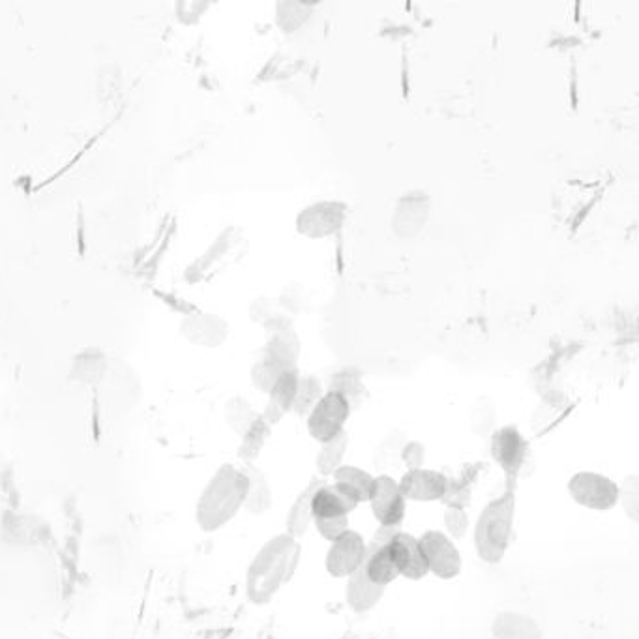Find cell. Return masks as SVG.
<instances>
[{
  "label": "cell",
  "mask_w": 639,
  "mask_h": 639,
  "mask_svg": "<svg viewBox=\"0 0 639 639\" xmlns=\"http://www.w3.org/2000/svg\"><path fill=\"white\" fill-rule=\"evenodd\" d=\"M100 385L104 387L109 398H115L119 403H126L128 400H135L139 392V377L128 362L111 360L109 372Z\"/></svg>",
  "instance_id": "obj_23"
},
{
  "label": "cell",
  "mask_w": 639,
  "mask_h": 639,
  "mask_svg": "<svg viewBox=\"0 0 639 639\" xmlns=\"http://www.w3.org/2000/svg\"><path fill=\"white\" fill-rule=\"evenodd\" d=\"M186 6H190L188 12H179L180 21L184 23H194L195 19H199V15L209 8L207 2H186Z\"/></svg>",
  "instance_id": "obj_42"
},
{
  "label": "cell",
  "mask_w": 639,
  "mask_h": 639,
  "mask_svg": "<svg viewBox=\"0 0 639 639\" xmlns=\"http://www.w3.org/2000/svg\"><path fill=\"white\" fill-rule=\"evenodd\" d=\"M248 478L244 471L223 463L201 491L195 505V523L203 533H216L237 518L244 508Z\"/></svg>",
  "instance_id": "obj_2"
},
{
  "label": "cell",
  "mask_w": 639,
  "mask_h": 639,
  "mask_svg": "<svg viewBox=\"0 0 639 639\" xmlns=\"http://www.w3.org/2000/svg\"><path fill=\"white\" fill-rule=\"evenodd\" d=\"M300 351L302 345L295 328H283L270 334L267 345L261 351V357L276 362L283 370H297Z\"/></svg>",
  "instance_id": "obj_22"
},
{
  "label": "cell",
  "mask_w": 639,
  "mask_h": 639,
  "mask_svg": "<svg viewBox=\"0 0 639 639\" xmlns=\"http://www.w3.org/2000/svg\"><path fill=\"white\" fill-rule=\"evenodd\" d=\"M568 493L576 505L606 512L619 505V486L610 476L581 471L568 480Z\"/></svg>",
  "instance_id": "obj_4"
},
{
  "label": "cell",
  "mask_w": 639,
  "mask_h": 639,
  "mask_svg": "<svg viewBox=\"0 0 639 639\" xmlns=\"http://www.w3.org/2000/svg\"><path fill=\"white\" fill-rule=\"evenodd\" d=\"M351 411V405L343 396L327 390L306 417L308 433L317 443H327L345 431Z\"/></svg>",
  "instance_id": "obj_5"
},
{
  "label": "cell",
  "mask_w": 639,
  "mask_h": 639,
  "mask_svg": "<svg viewBox=\"0 0 639 639\" xmlns=\"http://www.w3.org/2000/svg\"><path fill=\"white\" fill-rule=\"evenodd\" d=\"M476 476H478V467L469 465L461 471L458 478H452V480L448 478V488L441 503L446 505V508H467L473 499Z\"/></svg>",
  "instance_id": "obj_29"
},
{
  "label": "cell",
  "mask_w": 639,
  "mask_h": 639,
  "mask_svg": "<svg viewBox=\"0 0 639 639\" xmlns=\"http://www.w3.org/2000/svg\"><path fill=\"white\" fill-rule=\"evenodd\" d=\"M323 385L317 377L313 375H300L298 379L297 396L293 402L291 413H295L297 417H308L310 411L315 407V403L321 400L323 396Z\"/></svg>",
  "instance_id": "obj_33"
},
{
  "label": "cell",
  "mask_w": 639,
  "mask_h": 639,
  "mask_svg": "<svg viewBox=\"0 0 639 639\" xmlns=\"http://www.w3.org/2000/svg\"><path fill=\"white\" fill-rule=\"evenodd\" d=\"M514 516L516 488L510 486L482 508L476 520L475 548L484 563L497 565L505 559L514 531Z\"/></svg>",
  "instance_id": "obj_3"
},
{
  "label": "cell",
  "mask_w": 639,
  "mask_h": 639,
  "mask_svg": "<svg viewBox=\"0 0 639 639\" xmlns=\"http://www.w3.org/2000/svg\"><path fill=\"white\" fill-rule=\"evenodd\" d=\"M325 484V480L321 476H313L312 480L304 486V490L298 493L293 501V505L287 512V521H285V535L300 540L302 536L308 533L310 525L313 523L312 516V497L315 490Z\"/></svg>",
  "instance_id": "obj_20"
},
{
  "label": "cell",
  "mask_w": 639,
  "mask_h": 639,
  "mask_svg": "<svg viewBox=\"0 0 639 639\" xmlns=\"http://www.w3.org/2000/svg\"><path fill=\"white\" fill-rule=\"evenodd\" d=\"M334 482L338 488L349 493L358 503H370L375 493V476L366 469L355 465H342L334 475Z\"/></svg>",
  "instance_id": "obj_26"
},
{
  "label": "cell",
  "mask_w": 639,
  "mask_h": 639,
  "mask_svg": "<svg viewBox=\"0 0 639 639\" xmlns=\"http://www.w3.org/2000/svg\"><path fill=\"white\" fill-rule=\"evenodd\" d=\"M495 405L491 402L490 398H478L473 403V411H471V422H473V430L478 435H488L493 433V426H495Z\"/></svg>",
  "instance_id": "obj_37"
},
{
  "label": "cell",
  "mask_w": 639,
  "mask_h": 639,
  "mask_svg": "<svg viewBox=\"0 0 639 639\" xmlns=\"http://www.w3.org/2000/svg\"><path fill=\"white\" fill-rule=\"evenodd\" d=\"M283 372L285 370H283L282 366H278L276 362H272L268 358L259 357L255 360L252 372H250L253 387L257 388L259 392H263V394H268L270 388L274 387V383L278 381V377Z\"/></svg>",
  "instance_id": "obj_35"
},
{
  "label": "cell",
  "mask_w": 639,
  "mask_h": 639,
  "mask_svg": "<svg viewBox=\"0 0 639 639\" xmlns=\"http://www.w3.org/2000/svg\"><path fill=\"white\" fill-rule=\"evenodd\" d=\"M244 471V475L248 478V490H246V499H244V510L250 512L253 516H261L267 514L272 508L274 497H272V488L268 482L267 475L255 465H242L240 467Z\"/></svg>",
  "instance_id": "obj_24"
},
{
  "label": "cell",
  "mask_w": 639,
  "mask_h": 639,
  "mask_svg": "<svg viewBox=\"0 0 639 639\" xmlns=\"http://www.w3.org/2000/svg\"><path fill=\"white\" fill-rule=\"evenodd\" d=\"M328 392H336V394L343 396L351 405V409H353L362 400V396L366 392L364 381H362V373L355 370V368L338 370L330 377Z\"/></svg>",
  "instance_id": "obj_30"
},
{
  "label": "cell",
  "mask_w": 639,
  "mask_h": 639,
  "mask_svg": "<svg viewBox=\"0 0 639 639\" xmlns=\"http://www.w3.org/2000/svg\"><path fill=\"white\" fill-rule=\"evenodd\" d=\"M431 197L424 190H411L403 194L392 212V233L402 240L417 238L430 220Z\"/></svg>",
  "instance_id": "obj_9"
},
{
  "label": "cell",
  "mask_w": 639,
  "mask_h": 639,
  "mask_svg": "<svg viewBox=\"0 0 639 639\" xmlns=\"http://www.w3.org/2000/svg\"><path fill=\"white\" fill-rule=\"evenodd\" d=\"M383 596H385V589L377 587L375 583L368 580L364 576L362 568H358L347 578L345 600L351 610L357 611V613L373 610L381 602Z\"/></svg>",
  "instance_id": "obj_25"
},
{
  "label": "cell",
  "mask_w": 639,
  "mask_h": 639,
  "mask_svg": "<svg viewBox=\"0 0 639 639\" xmlns=\"http://www.w3.org/2000/svg\"><path fill=\"white\" fill-rule=\"evenodd\" d=\"M111 358L102 347H83L70 362V379L83 385H100L109 372Z\"/></svg>",
  "instance_id": "obj_19"
},
{
  "label": "cell",
  "mask_w": 639,
  "mask_h": 639,
  "mask_svg": "<svg viewBox=\"0 0 639 639\" xmlns=\"http://www.w3.org/2000/svg\"><path fill=\"white\" fill-rule=\"evenodd\" d=\"M347 446H349V435L347 431H342L340 435H336L334 439H330L327 443H321V448L317 452L315 458V467L321 478L332 476L343 465V458L347 454Z\"/></svg>",
  "instance_id": "obj_28"
},
{
  "label": "cell",
  "mask_w": 639,
  "mask_h": 639,
  "mask_svg": "<svg viewBox=\"0 0 639 639\" xmlns=\"http://www.w3.org/2000/svg\"><path fill=\"white\" fill-rule=\"evenodd\" d=\"M617 486H619V505L623 506L630 520L639 523V476L636 473H630Z\"/></svg>",
  "instance_id": "obj_36"
},
{
  "label": "cell",
  "mask_w": 639,
  "mask_h": 639,
  "mask_svg": "<svg viewBox=\"0 0 639 639\" xmlns=\"http://www.w3.org/2000/svg\"><path fill=\"white\" fill-rule=\"evenodd\" d=\"M300 557V540L285 533L265 542L246 572V596L250 602L257 606L268 604L295 576Z\"/></svg>",
  "instance_id": "obj_1"
},
{
  "label": "cell",
  "mask_w": 639,
  "mask_h": 639,
  "mask_svg": "<svg viewBox=\"0 0 639 639\" xmlns=\"http://www.w3.org/2000/svg\"><path fill=\"white\" fill-rule=\"evenodd\" d=\"M373 518L379 521V527H398L402 529L407 501L403 499L398 480L392 476H375V493L372 501Z\"/></svg>",
  "instance_id": "obj_12"
},
{
  "label": "cell",
  "mask_w": 639,
  "mask_h": 639,
  "mask_svg": "<svg viewBox=\"0 0 639 639\" xmlns=\"http://www.w3.org/2000/svg\"><path fill=\"white\" fill-rule=\"evenodd\" d=\"M418 544L424 553L428 572L439 580H454L461 574L463 557L456 548L454 540L443 531H426L418 538Z\"/></svg>",
  "instance_id": "obj_7"
},
{
  "label": "cell",
  "mask_w": 639,
  "mask_h": 639,
  "mask_svg": "<svg viewBox=\"0 0 639 639\" xmlns=\"http://www.w3.org/2000/svg\"><path fill=\"white\" fill-rule=\"evenodd\" d=\"M298 379L300 373L297 370H285L274 383V387L268 392V403L265 411L261 413V418L267 422L268 426L280 424L287 413H291L293 402L297 396Z\"/></svg>",
  "instance_id": "obj_17"
},
{
  "label": "cell",
  "mask_w": 639,
  "mask_h": 639,
  "mask_svg": "<svg viewBox=\"0 0 639 639\" xmlns=\"http://www.w3.org/2000/svg\"><path fill=\"white\" fill-rule=\"evenodd\" d=\"M360 503L336 484H321L312 497L313 520L343 518L357 510Z\"/></svg>",
  "instance_id": "obj_18"
},
{
  "label": "cell",
  "mask_w": 639,
  "mask_h": 639,
  "mask_svg": "<svg viewBox=\"0 0 639 639\" xmlns=\"http://www.w3.org/2000/svg\"><path fill=\"white\" fill-rule=\"evenodd\" d=\"M312 14V6L298 2H280L276 4V23L283 32H295L300 29Z\"/></svg>",
  "instance_id": "obj_34"
},
{
  "label": "cell",
  "mask_w": 639,
  "mask_h": 639,
  "mask_svg": "<svg viewBox=\"0 0 639 639\" xmlns=\"http://www.w3.org/2000/svg\"><path fill=\"white\" fill-rule=\"evenodd\" d=\"M402 461L409 467V471L424 469L426 461V446L420 441H407L402 448Z\"/></svg>",
  "instance_id": "obj_41"
},
{
  "label": "cell",
  "mask_w": 639,
  "mask_h": 639,
  "mask_svg": "<svg viewBox=\"0 0 639 639\" xmlns=\"http://www.w3.org/2000/svg\"><path fill=\"white\" fill-rule=\"evenodd\" d=\"M223 417H225V422H227V426L231 428V431H235L237 435L242 437L246 431L252 428L253 422L261 417V413H257L253 409L252 403L248 402V400L235 396V398H231L229 402L225 403Z\"/></svg>",
  "instance_id": "obj_32"
},
{
  "label": "cell",
  "mask_w": 639,
  "mask_h": 639,
  "mask_svg": "<svg viewBox=\"0 0 639 639\" xmlns=\"http://www.w3.org/2000/svg\"><path fill=\"white\" fill-rule=\"evenodd\" d=\"M248 313H250V319L253 323L265 328L268 334H274L283 328L293 327V317L283 310L278 298H253Z\"/></svg>",
  "instance_id": "obj_27"
},
{
  "label": "cell",
  "mask_w": 639,
  "mask_h": 639,
  "mask_svg": "<svg viewBox=\"0 0 639 639\" xmlns=\"http://www.w3.org/2000/svg\"><path fill=\"white\" fill-rule=\"evenodd\" d=\"M445 535L452 540H461L469 531V516L465 508H446L445 516Z\"/></svg>",
  "instance_id": "obj_38"
},
{
  "label": "cell",
  "mask_w": 639,
  "mask_h": 639,
  "mask_svg": "<svg viewBox=\"0 0 639 639\" xmlns=\"http://www.w3.org/2000/svg\"><path fill=\"white\" fill-rule=\"evenodd\" d=\"M493 639H544V632L533 617L518 611H501L491 623Z\"/></svg>",
  "instance_id": "obj_21"
},
{
  "label": "cell",
  "mask_w": 639,
  "mask_h": 639,
  "mask_svg": "<svg viewBox=\"0 0 639 639\" xmlns=\"http://www.w3.org/2000/svg\"><path fill=\"white\" fill-rule=\"evenodd\" d=\"M388 551H390V559L396 566L400 578L418 581L430 574L426 559H424V553H422L418 538H415V536L398 531L394 538L390 540Z\"/></svg>",
  "instance_id": "obj_14"
},
{
  "label": "cell",
  "mask_w": 639,
  "mask_h": 639,
  "mask_svg": "<svg viewBox=\"0 0 639 639\" xmlns=\"http://www.w3.org/2000/svg\"><path fill=\"white\" fill-rule=\"evenodd\" d=\"M398 531H402V529L379 527L370 540V544H366V557L360 566L364 576L375 583L377 587H383V589H387L390 583H394L400 578L396 566L390 559V551H388V544Z\"/></svg>",
  "instance_id": "obj_11"
},
{
  "label": "cell",
  "mask_w": 639,
  "mask_h": 639,
  "mask_svg": "<svg viewBox=\"0 0 639 639\" xmlns=\"http://www.w3.org/2000/svg\"><path fill=\"white\" fill-rule=\"evenodd\" d=\"M398 484L405 501L431 503V501L443 499L448 488V478L439 471L415 469V471H407Z\"/></svg>",
  "instance_id": "obj_15"
},
{
  "label": "cell",
  "mask_w": 639,
  "mask_h": 639,
  "mask_svg": "<svg viewBox=\"0 0 639 639\" xmlns=\"http://www.w3.org/2000/svg\"><path fill=\"white\" fill-rule=\"evenodd\" d=\"M366 540L358 531L349 529L342 538L330 544L325 566L332 578H349L358 570L366 557Z\"/></svg>",
  "instance_id": "obj_13"
},
{
  "label": "cell",
  "mask_w": 639,
  "mask_h": 639,
  "mask_svg": "<svg viewBox=\"0 0 639 639\" xmlns=\"http://www.w3.org/2000/svg\"><path fill=\"white\" fill-rule=\"evenodd\" d=\"M315 523V529L321 538L328 540L330 544L336 542L338 538H342L349 529V516H343V518H332V520H313Z\"/></svg>",
  "instance_id": "obj_39"
},
{
  "label": "cell",
  "mask_w": 639,
  "mask_h": 639,
  "mask_svg": "<svg viewBox=\"0 0 639 639\" xmlns=\"http://www.w3.org/2000/svg\"><path fill=\"white\" fill-rule=\"evenodd\" d=\"M347 220V205L342 201H319L298 212V235L319 240L336 235Z\"/></svg>",
  "instance_id": "obj_8"
},
{
  "label": "cell",
  "mask_w": 639,
  "mask_h": 639,
  "mask_svg": "<svg viewBox=\"0 0 639 639\" xmlns=\"http://www.w3.org/2000/svg\"><path fill=\"white\" fill-rule=\"evenodd\" d=\"M306 300H308L306 291L302 289L300 283H289V285L283 289L282 295L278 297V302L282 304L283 310L289 313L291 317L302 310V306L306 304Z\"/></svg>",
  "instance_id": "obj_40"
},
{
  "label": "cell",
  "mask_w": 639,
  "mask_h": 639,
  "mask_svg": "<svg viewBox=\"0 0 639 639\" xmlns=\"http://www.w3.org/2000/svg\"><path fill=\"white\" fill-rule=\"evenodd\" d=\"M244 240L242 231L237 227H227L223 229L218 238L210 244L209 250L203 253L192 267H188V280H203L214 268L222 267L223 263L229 259V253L237 252V246Z\"/></svg>",
  "instance_id": "obj_16"
},
{
  "label": "cell",
  "mask_w": 639,
  "mask_h": 639,
  "mask_svg": "<svg viewBox=\"0 0 639 639\" xmlns=\"http://www.w3.org/2000/svg\"><path fill=\"white\" fill-rule=\"evenodd\" d=\"M272 433V428L268 426L267 422L263 418L259 417L252 424V428L246 431L240 439V446H238V458L244 461V465H250L255 463V460L261 456L263 448L267 445L268 437Z\"/></svg>",
  "instance_id": "obj_31"
},
{
  "label": "cell",
  "mask_w": 639,
  "mask_h": 639,
  "mask_svg": "<svg viewBox=\"0 0 639 639\" xmlns=\"http://www.w3.org/2000/svg\"><path fill=\"white\" fill-rule=\"evenodd\" d=\"M179 330L186 342L205 349H218L227 342L231 327L218 313L194 310L182 317Z\"/></svg>",
  "instance_id": "obj_10"
},
{
  "label": "cell",
  "mask_w": 639,
  "mask_h": 639,
  "mask_svg": "<svg viewBox=\"0 0 639 639\" xmlns=\"http://www.w3.org/2000/svg\"><path fill=\"white\" fill-rule=\"evenodd\" d=\"M491 458L503 469L508 478V486L516 488V480L529 456V443L516 426H505L491 433Z\"/></svg>",
  "instance_id": "obj_6"
}]
</instances>
